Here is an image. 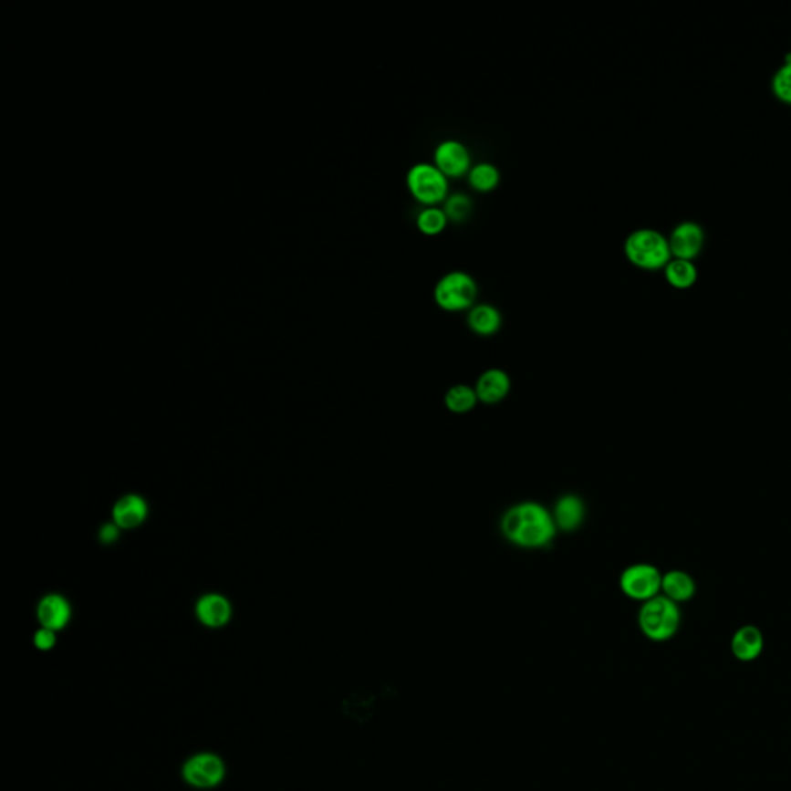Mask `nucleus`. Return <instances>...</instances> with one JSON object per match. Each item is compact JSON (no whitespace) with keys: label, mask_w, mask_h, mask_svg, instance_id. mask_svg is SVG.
Wrapping results in <instances>:
<instances>
[{"label":"nucleus","mask_w":791,"mask_h":791,"mask_svg":"<svg viewBox=\"0 0 791 791\" xmlns=\"http://www.w3.org/2000/svg\"><path fill=\"white\" fill-rule=\"evenodd\" d=\"M501 530L512 545L523 549H543L554 541L558 529L545 505L525 501L505 512Z\"/></svg>","instance_id":"obj_1"},{"label":"nucleus","mask_w":791,"mask_h":791,"mask_svg":"<svg viewBox=\"0 0 791 791\" xmlns=\"http://www.w3.org/2000/svg\"><path fill=\"white\" fill-rule=\"evenodd\" d=\"M623 253L630 265L643 271H661L672 260L668 237L650 227H640L628 234Z\"/></svg>","instance_id":"obj_2"},{"label":"nucleus","mask_w":791,"mask_h":791,"mask_svg":"<svg viewBox=\"0 0 791 791\" xmlns=\"http://www.w3.org/2000/svg\"><path fill=\"white\" fill-rule=\"evenodd\" d=\"M682 625L681 608L665 595H657L645 601L639 610V628L646 639L665 643L679 632Z\"/></svg>","instance_id":"obj_3"},{"label":"nucleus","mask_w":791,"mask_h":791,"mask_svg":"<svg viewBox=\"0 0 791 791\" xmlns=\"http://www.w3.org/2000/svg\"><path fill=\"white\" fill-rule=\"evenodd\" d=\"M479 285L464 269L443 273L433 286V300L442 311L463 313L476 305Z\"/></svg>","instance_id":"obj_4"},{"label":"nucleus","mask_w":791,"mask_h":791,"mask_svg":"<svg viewBox=\"0 0 791 791\" xmlns=\"http://www.w3.org/2000/svg\"><path fill=\"white\" fill-rule=\"evenodd\" d=\"M411 197L423 206H439L450 195V178L433 161H418L405 173Z\"/></svg>","instance_id":"obj_5"},{"label":"nucleus","mask_w":791,"mask_h":791,"mask_svg":"<svg viewBox=\"0 0 791 791\" xmlns=\"http://www.w3.org/2000/svg\"><path fill=\"white\" fill-rule=\"evenodd\" d=\"M182 781L197 790H212L226 779V764L211 751L192 755L182 766Z\"/></svg>","instance_id":"obj_6"},{"label":"nucleus","mask_w":791,"mask_h":791,"mask_svg":"<svg viewBox=\"0 0 791 791\" xmlns=\"http://www.w3.org/2000/svg\"><path fill=\"white\" fill-rule=\"evenodd\" d=\"M661 570L650 563H637L626 567L620 575V589L630 600L645 601L661 594Z\"/></svg>","instance_id":"obj_7"},{"label":"nucleus","mask_w":791,"mask_h":791,"mask_svg":"<svg viewBox=\"0 0 791 791\" xmlns=\"http://www.w3.org/2000/svg\"><path fill=\"white\" fill-rule=\"evenodd\" d=\"M433 162L450 180L465 177L474 166L469 147L458 138L441 140L434 146Z\"/></svg>","instance_id":"obj_8"},{"label":"nucleus","mask_w":791,"mask_h":791,"mask_svg":"<svg viewBox=\"0 0 791 791\" xmlns=\"http://www.w3.org/2000/svg\"><path fill=\"white\" fill-rule=\"evenodd\" d=\"M671 254L672 258L681 260H696L705 246V231L696 222H682L671 231Z\"/></svg>","instance_id":"obj_9"},{"label":"nucleus","mask_w":791,"mask_h":791,"mask_svg":"<svg viewBox=\"0 0 791 791\" xmlns=\"http://www.w3.org/2000/svg\"><path fill=\"white\" fill-rule=\"evenodd\" d=\"M764 646H765L764 634L755 625L742 626L731 637V654L742 663L757 661L764 652Z\"/></svg>","instance_id":"obj_10"},{"label":"nucleus","mask_w":791,"mask_h":791,"mask_svg":"<svg viewBox=\"0 0 791 791\" xmlns=\"http://www.w3.org/2000/svg\"><path fill=\"white\" fill-rule=\"evenodd\" d=\"M195 614L202 625L211 630L226 626L233 617V606L226 597L220 594L203 595L195 606Z\"/></svg>","instance_id":"obj_11"},{"label":"nucleus","mask_w":791,"mask_h":791,"mask_svg":"<svg viewBox=\"0 0 791 791\" xmlns=\"http://www.w3.org/2000/svg\"><path fill=\"white\" fill-rule=\"evenodd\" d=\"M37 620L47 630H66L71 620L70 603L59 594L46 595L37 605Z\"/></svg>","instance_id":"obj_12"},{"label":"nucleus","mask_w":791,"mask_h":791,"mask_svg":"<svg viewBox=\"0 0 791 791\" xmlns=\"http://www.w3.org/2000/svg\"><path fill=\"white\" fill-rule=\"evenodd\" d=\"M509 374L505 369H490L481 374L474 387L479 402L494 405L505 401L510 391Z\"/></svg>","instance_id":"obj_13"},{"label":"nucleus","mask_w":791,"mask_h":791,"mask_svg":"<svg viewBox=\"0 0 791 791\" xmlns=\"http://www.w3.org/2000/svg\"><path fill=\"white\" fill-rule=\"evenodd\" d=\"M552 516H554L557 529L563 530V532H574L585 521V503L577 494H565L557 501Z\"/></svg>","instance_id":"obj_14"},{"label":"nucleus","mask_w":791,"mask_h":791,"mask_svg":"<svg viewBox=\"0 0 791 791\" xmlns=\"http://www.w3.org/2000/svg\"><path fill=\"white\" fill-rule=\"evenodd\" d=\"M467 325L474 334L489 338L503 327V313L492 303H476L467 311Z\"/></svg>","instance_id":"obj_15"},{"label":"nucleus","mask_w":791,"mask_h":791,"mask_svg":"<svg viewBox=\"0 0 791 791\" xmlns=\"http://www.w3.org/2000/svg\"><path fill=\"white\" fill-rule=\"evenodd\" d=\"M147 503L140 494H126L113 507V523L120 529H133L147 518Z\"/></svg>","instance_id":"obj_16"},{"label":"nucleus","mask_w":791,"mask_h":791,"mask_svg":"<svg viewBox=\"0 0 791 791\" xmlns=\"http://www.w3.org/2000/svg\"><path fill=\"white\" fill-rule=\"evenodd\" d=\"M661 595L677 605L686 603L696 595V581L685 570H670L661 577Z\"/></svg>","instance_id":"obj_17"},{"label":"nucleus","mask_w":791,"mask_h":791,"mask_svg":"<svg viewBox=\"0 0 791 791\" xmlns=\"http://www.w3.org/2000/svg\"><path fill=\"white\" fill-rule=\"evenodd\" d=\"M663 276H665L668 285L675 287V289L685 291V289H690L696 285L699 271H697L694 262L672 258L663 269Z\"/></svg>","instance_id":"obj_18"},{"label":"nucleus","mask_w":791,"mask_h":791,"mask_svg":"<svg viewBox=\"0 0 791 791\" xmlns=\"http://www.w3.org/2000/svg\"><path fill=\"white\" fill-rule=\"evenodd\" d=\"M469 186L479 193H487L499 186L501 182V171L492 161L474 162L470 167L469 173L465 175Z\"/></svg>","instance_id":"obj_19"},{"label":"nucleus","mask_w":791,"mask_h":791,"mask_svg":"<svg viewBox=\"0 0 791 791\" xmlns=\"http://www.w3.org/2000/svg\"><path fill=\"white\" fill-rule=\"evenodd\" d=\"M416 227L423 235H439L443 233V229L447 227L450 220L447 213L441 206H423L419 209L416 213Z\"/></svg>","instance_id":"obj_20"},{"label":"nucleus","mask_w":791,"mask_h":791,"mask_svg":"<svg viewBox=\"0 0 791 791\" xmlns=\"http://www.w3.org/2000/svg\"><path fill=\"white\" fill-rule=\"evenodd\" d=\"M443 402L452 413L465 414L472 411L479 401L476 391L469 385H454L445 393Z\"/></svg>","instance_id":"obj_21"},{"label":"nucleus","mask_w":791,"mask_h":791,"mask_svg":"<svg viewBox=\"0 0 791 791\" xmlns=\"http://www.w3.org/2000/svg\"><path fill=\"white\" fill-rule=\"evenodd\" d=\"M450 222L463 223L469 218L474 209L472 198L464 192H450L449 197L445 198L442 206Z\"/></svg>","instance_id":"obj_22"},{"label":"nucleus","mask_w":791,"mask_h":791,"mask_svg":"<svg viewBox=\"0 0 791 791\" xmlns=\"http://www.w3.org/2000/svg\"><path fill=\"white\" fill-rule=\"evenodd\" d=\"M771 91L779 101L791 106V62H784L771 78Z\"/></svg>","instance_id":"obj_23"},{"label":"nucleus","mask_w":791,"mask_h":791,"mask_svg":"<svg viewBox=\"0 0 791 791\" xmlns=\"http://www.w3.org/2000/svg\"><path fill=\"white\" fill-rule=\"evenodd\" d=\"M56 641H57V637H56L55 630H47L42 626L33 635V645H35L36 650H44V652L53 650Z\"/></svg>","instance_id":"obj_24"},{"label":"nucleus","mask_w":791,"mask_h":791,"mask_svg":"<svg viewBox=\"0 0 791 791\" xmlns=\"http://www.w3.org/2000/svg\"><path fill=\"white\" fill-rule=\"evenodd\" d=\"M118 536H120V527L115 523L113 525L102 526L101 530H99V539H101L102 543H106V545L115 543Z\"/></svg>","instance_id":"obj_25"}]
</instances>
